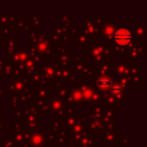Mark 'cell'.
I'll return each mask as SVG.
<instances>
[{
    "instance_id": "7a4b0ae2",
    "label": "cell",
    "mask_w": 147,
    "mask_h": 147,
    "mask_svg": "<svg viewBox=\"0 0 147 147\" xmlns=\"http://www.w3.org/2000/svg\"><path fill=\"white\" fill-rule=\"evenodd\" d=\"M97 85H98V86L100 87L101 89H103V90H107V89H109L111 87V85H112V82H111V80L109 78H106V77H104V78H101L100 80L98 81Z\"/></svg>"
},
{
    "instance_id": "6da1fadb",
    "label": "cell",
    "mask_w": 147,
    "mask_h": 147,
    "mask_svg": "<svg viewBox=\"0 0 147 147\" xmlns=\"http://www.w3.org/2000/svg\"><path fill=\"white\" fill-rule=\"evenodd\" d=\"M113 38L118 45H126L132 40V33L127 28H119L114 32Z\"/></svg>"
},
{
    "instance_id": "3957f363",
    "label": "cell",
    "mask_w": 147,
    "mask_h": 147,
    "mask_svg": "<svg viewBox=\"0 0 147 147\" xmlns=\"http://www.w3.org/2000/svg\"><path fill=\"white\" fill-rule=\"evenodd\" d=\"M112 91L114 93H119L122 91V89H121V87H119V86H114V87H112Z\"/></svg>"
}]
</instances>
